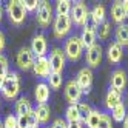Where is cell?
Instances as JSON below:
<instances>
[{"label":"cell","mask_w":128,"mask_h":128,"mask_svg":"<svg viewBox=\"0 0 128 128\" xmlns=\"http://www.w3.org/2000/svg\"><path fill=\"white\" fill-rule=\"evenodd\" d=\"M19 91H20V77L16 71H10L6 76V80L3 84V88H2V94L5 99H16L19 96Z\"/></svg>","instance_id":"obj_1"},{"label":"cell","mask_w":128,"mask_h":128,"mask_svg":"<svg viewBox=\"0 0 128 128\" xmlns=\"http://www.w3.org/2000/svg\"><path fill=\"white\" fill-rule=\"evenodd\" d=\"M63 52H65L66 59H70L71 62H77L82 56V52H84V43H82L80 37H77V36L68 37L66 42H65V50H63Z\"/></svg>","instance_id":"obj_2"},{"label":"cell","mask_w":128,"mask_h":128,"mask_svg":"<svg viewBox=\"0 0 128 128\" xmlns=\"http://www.w3.org/2000/svg\"><path fill=\"white\" fill-rule=\"evenodd\" d=\"M6 12L14 25H22L26 19V10L22 5V0H11L6 5Z\"/></svg>","instance_id":"obj_3"},{"label":"cell","mask_w":128,"mask_h":128,"mask_svg":"<svg viewBox=\"0 0 128 128\" xmlns=\"http://www.w3.org/2000/svg\"><path fill=\"white\" fill-rule=\"evenodd\" d=\"M70 19L71 22L74 23L76 26H85L90 20V10L88 6L84 2H77L74 3V6L71 8V12H70Z\"/></svg>","instance_id":"obj_4"},{"label":"cell","mask_w":128,"mask_h":128,"mask_svg":"<svg viewBox=\"0 0 128 128\" xmlns=\"http://www.w3.org/2000/svg\"><path fill=\"white\" fill-rule=\"evenodd\" d=\"M72 22L70 16H56V19L52 22V32L56 39H63L65 36L71 31Z\"/></svg>","instance_id":"obj_5"},{"label":"cell","mask_w":128,"mask_h":128,"mask_svg":"<svg viewBox=\"0 0 128 128\" xmlns=\"http://www.w3.org/2000/svg\"><path fill=\"white\" fill-rule=\"evenodd\" d=\"M37 23L40 25V28H48L52 23V6L50 2H39Z\"/></svg>","instance_id":"obj_6"},{"label":"cell","mask_w":128,"mask_h":128,"mask_svg":"<svg viewBox=\"0 0 128 128\" xmlns=\"http://www.w3.org/2000/svg\"><path fill=\"white\" fill-rule=\"evenodd\" d=\"M50 65H51V72H56V74H62L63 68H65L66 63V56L60 48H52L51 54H50Z\"/></svg>","instance_id":"obj_7"},{"label":"cell","mask_w":128,"mask_h":128,"mask_svg":"<svg viewBox=\"0 0 128 128\" xmlns=\"http://www.w3.org/2000/svg\"><path fill=\"white\" fill-rule=\"evenodd\" d=\"M34 54L31 51V48L28 46H23L19 50V52H17V57H16V62H17V65H19L20 70L23 71H28V70H32V65H34Z\"/></svg>","instance_id":"obj_8"},{"label":"cell","mask_w":128,"mask_h":128,"mask_svg":"<svg viewBox=\"0 0 128 128\" xmlns=\"http://www.w3.org/2000/svg\"><path fill=\"white\" fill-rule=\"evenodd\" d=\"M102 57H104V50H102L100 45L96 43V45H93V46L86 48L85 59H86V65H88L90 70L91 68H97L100 65V62H102Z\"/></svg>","instance_id":"obj_9"},{"label":"cell","mask_w":128,"mask_h":128,"mask_svg":"<svg viewBox=\"0 0 128 128\" xmlns=\"http://www.w3.org/2000/svg\"><path fill=\"white\" fill-rule=\"evenodd\" d=\"M82 94H84V91L80 90L76 80H70L65 85V99L70 102V105H77L82 99Z\"/></svg>","instance_id":"obj_10"},{"label":"cell","mask_w":128,"mask_h":128,"mask_svg":"<svg viewBox=\"0 0 128 128\" xmlns=\"http://www.w3.org/2000/svg\"><path fill=\"white\" fill-rule=\"evenodd\" d=\"M31 51L34 54V57H46V51H48V42L45 39L43 34H37L34 36L31 40Z\"/></svg>","instance_id":"obj_11"},{"label":"cell","mask_w":128,"mask_h":128,"mask_svg":"<svg viewBox=\"0 0 128 128\" xmlns=\"http://www.w3.org/2000/svg\"><path fill=\"white\" fill-rule=\"evenodd\" d=\"M77 85L80 86V90L84 93H90L91 85H93V71L90 68H82L77 72V77H76Z\"/></svg>","instance_id":"obj_12"},{"label":"cell","mask_w":128,"mask_h":128,"mask_svg":"<svg viewBox=\"0 0 128 128\" xmlns=\"http://www.w3.org/2000/svg\"><path fill=\"white\" fill-rule=\"evenodd\" d=\"M32 71L36 72V76H39L42 79H48L51 74V65L48 57H37L34 60L32 65Z\"/></svg>","instance_id":"obj_13"},{"label":"cell","mask_w":128,"mask_h":128,"mask_svg":"<svg viewBox=\"0 0 128 128\" xmlns=\"http://www.w3.org/2000/svg\"><path fill=\"white\" fill-rule=\"evenodd\" d=\"M96 39H97L96 26L86 23L84 26V30H82V34H80V40L84 43V48H90V46H93V45H96Z\"/></svg>","instance_id":"obj_14"},{"label":"cell","mask_w":128,"mask_h":128,"mask_svg":"<svg viewBox=\"0 0 128 128\" xmlns=\"http://www.w3.org/2000/svg\"><path fill=\"white\" fill-rule=\"evenodd\" d=\"M110 82H111V88H114V90H117V91H122L125 90V86H126V72H125V70H114L113 72H111V79H110Z\"/></svg>","instance_id":"obj_15"},{"label":"cell","mask_w":128,"mask_h":128,"mask_svg":"<svg viewBox=\"0 0 128 128\" xmlns=\"http://www.w3.org/2000/svg\"><path fill=\"white\" fill-rule=\"evenodd\" d=\"M34 97H36L39 105H45L50 100V85H46L45 82H39V84L36 85Z\"/></svg>","instance_id":"obj_16"},{"label":"cell","mask_w":128,"mask_h":128,"mask_svg":"<svg viewBox=\"0 0 128 128\" xmlns=\"http://www.w3.org/2000/svg\"><path fill=\"white\" fill-rule=\"evenodd\" d=\"M119 104H122V93L110 86L108 93H106V96H105V105H106V108H108V110H113V108L117 106Z\"/></svg>","instance_id":"obj_17"},{"label":"cell","mask_w":128,"mask_h":128,"mask_svg":"<svg viewBox=\"0 0 128 128\" xmlns=\"http://www.w3.org/2000/svg\"><path fill=\"white\" fill-rule=\"evenodd\" d=\"M106 54H108V60L111 62V63H119V62L122 60L124 50H122V46L117 42H113V43H110Z\"/></svg>","instance_id":"obj_18"},{"label":"cell","mask_w":128,"mask_h":128,"mask_svg":"<svg viewBox=\"0 0 128 128\" xmlns=\"http://www.w3.org/2000/svg\"><path fill=\"white\" fill-rule=\"evenodd\" d=\"M105 14H106V11H105V6L104 5H96L93 8V11L90 12V19H91V22L94 23L96 28L105 22Z\"/></svg>","instance_id":"obj_19"},{"label":"cell","mask_w":128,"mask_h":128,"mask_svg":"<svg viewBox=\"0 0 128 128\" xmlns=\"http://www.w3.org/2000/svg\"><path fill=\"white\" fill-rule=\"evenodd\" d=\"M32 111V106H31V102L28 97H20L19 100L16 102V113L17 116H28L30 113Z\"/></svg>","instance_id":"obj_20"},{"label":"cell","mask_w":128,"mask_h":128,"mask_svg":"<svg viewBox=\"0 0 128 128\" xmlns=\"http://www.w3.org/2000/svg\"><path fill=\"white\" fill-rule=\"evenodd\" d=\"M116 42L120 46H128V23H120L116 28Z\"/></svg>","instance_id":"obj_21"},{"label":"cell","mask_w":128,"mask_h":128,"mask_svg":"<svg viewBox=\"0 0 128 128\" xmlns=\"http://www.w3.org/2000/svg\"><path fill=\"white\" fill-rule=\"evenodd\" d=\"M36 116H37L39 124H48L50 117H51V108L45 104V105H37V108L34 110Z\"/></svg>","instance_id":"obj_22"},{"label":"cell","mask_w":128,"mask_h":128,"mask_svg":"<svg viewBox=\"0 0 128 128\" xmlns=\"http://www.w3.org/2000/svg\"><path fill=\"white\" fill-rule=\"evenodd\" d=\"M111 19L113 22L120 25L125 19V12H124V3L122 2H114V5L111 6Z\"/></svg>","instance_id":"obj_23"},{"label":"cell","mask_w":128,"mask_h":128,"mask_svg":"<svg viewBox=\"0 0 128 128\" xmlns=\"http://www.w3.org/2000/svg\"><path fill=\"white\" fill-rule=\"evenodd\" d=\"M65 120L68 124H77V122L82 124V117H80L77 105H70L66 108V111H65Z\"/></svg>","instance_id":"obj_24"},{"label":"cell","mask_w":128,"mask_h":128,"mask_svg":"<svg viewBox=\"0 0 128 128\" xmlns=\"http://www.w3.org/2000/svg\"><path fill=\"white\" fill-rule=\"evenodd\" d=\"M100 117H102V111H99V110H93V111L90 113V116L86 117V120H85L86 128H99Z\"/></svg>","instance_id":"obj_25"},{"label":"cell","mask_w":128,"mask_h":128,"mask_svg":"<svg viewBox=\"0 0 128 128\" xmlns=\"http://www.w3.org/2000/svg\"><path fill=\"white\" fill-rule=\"evenodd\" d=\"M71 8H72V5L70 0H59L56 3V12H57V16H70Z\"/></svg>","instance_id":"obj_26"},{"label":"cell","mask_w":128,"mask_h":128,"mask_svg":"<svg viewBox=\"0 0 128 128\" xmlns=\"http://www.w3.org/2000/svg\"><path fill=\"white\" fill-rule=\"evenodd\" d=\"M126 116V108L124 104H119L117 106H114L111 110V117H113V120L116 122H124V119Z\"/></svg>","instance_id":"obj_27"},{"label":"cell","mask_w":128,"mask_h":128,"mask_svg":"<svg viewBox=\"0 0 128 128\" xmlns=\"http://www.w3.org/2000/svg\"><path fill=\"white\" fill-rule=\"evenodd\" d=\"M110 34H111V23L110 22H104L102 25L99 26V31H97V36H99V39H108L110 37Z\"/></svg>","instance_id":"obj_28"},{"label":"cell","mask_w":128,"mask_h":128,"mask_svg":"<svg viewBox=\"0 0 128 128\" xmlns=\"http://www.w3.org/2000/svg\"><path fill=\"white\" fill-rule=\"evenodd\" d=\"M48 80H50V86H51L52 90H59V88L62 86V84H63L62 74H56V72H51L50 77H48Z\"/></svg>","instance_id":"obj_29"},{"label":"cell","mask_w":128,"mask_h":128,"mask_svg":"<svg viewBox=\"0 0 128 128\" xmlns=\"http://www.w3.org/2000/svg\"><path fill=\"white\" fill-rule=\"evenodd\" d=\"M77 108H79V113H80V117H82V122L85 124L86 117L90 116V113L93 111V110H91V106H90L86 102H79V104H77Z\"/></svg>","instance_id":"obj_30"},{"label":"cell","mask_w":128,"mask_h":128,"mask_svg":"<svg viewBox=\"0 0 128 128\" xmlns=\"http://www.w3.org/2000/svg\"><path fill=\"white\" fill-rule=\"evenodd\" d=\"M10 72V63H8V59L0 54V76H8Z\"/></svg>","instance_id":"obj_31"},{"label":"cell","mask_w":128,"mask_h":128,"mask_svg":"<svg viewBox=\"0 0 128 128\" xmlns=\"http://www.w3.org/2000/svg\"><path fill=\"white\" fill-rule=\"evenodd\" d=\"M22 5L26 10V12L37 11V8H39V2H37V0H25V2H22Z\"/></svg>","instance_id":"obj_32"},{"label":"cell","mask_w":128,"mask_h":128,"mask_svg":"<svg viewBox=\"0 0 128 128\" xmlns=\"http://www.w3.org/2000/svg\"><path fill=\"white\" fill-rule=\"evenodd\" d=\"M3 128H17V116H6L3 120Z\"/></svg>","instance_id":"obj_33"},{"label":"cell","mask_w":128,"mask_h":128,"mask_svg":"<svg viewBox=\"0 0 128 128\" xmlns=\"http://www.w3.org/2000/svg\"><path fill=\"white\" fill-rule=\"evenodd\" d=\"M99 128H113L111 117H110L108 114L102 113V117H100V122H99Z\"/></svg>","instance_id":"obj_34"},{"label":"cell","mask_w":128,"mask_h":128,"mask_svg":"<svg viewBox=\"0 0 128 128\" xmlns=\"http://www.w3.org/2000/svg\"><path fill=\"white\" fill-rule=\"evenodd\" d=\"M28 125H30V128H39L37 126L39 125V120H37V116H36L34 110L28 114Z\"/></svg>","instance_id":"obj_35"},{"label":"cell","mask_w":128,"mask_h":128,"mask_svg":"<svg viewBox=\"0 0 128 128\" xmlns=\"http://www.w3.org/2000/svg\"><path fill=\"white\" fill-rule=\"evenodd\" d=\"M17 128H30L28 116H17Z\"/></svg>","instance_id":"obj_36"},{"label":"cell","mask_w":128,"mask_h":128,"mask_svg":"<svg viewBox=\"0 0 128 128\" xmlns=\"http://www.w3.org/2000/svg\"><path fill=\"white\" fill-rule=\"evenodd\" d=\"M50 128H68V122L65 119H56Z\"/></svg>","instance_id":"obj_37"},{"label":"cell","mask_w":128,"mask_h":128,"mask_svg":"<svg viewBox=\"0 0 128 128\" xmlns=\"http://www.w3.org/2000/svg\"><path fill=\"white\" fill-rule=\"evenodd\" d=\"M5 45H6V39H5V34L0 31V54L3 52V50H5Z\"/></svg>","instance_id":"obj_38"},{"label":"cell","mask_w":128,"mask_h":128,"mask_svg":"<svg viewBox=\"0 0 128 128\" xmlns=\"http://www.w3.org/2000/svg\"><path fill=\"white\" fill-rule=\"evenodd\" d=\"M124 3V12H125V19H128V0H125Z\"/></svg>","instance_id":"obj_39"},{"label":"cell","mask_w":128,"mask_h":128,"mask_svg":"<svg viewBox=\"0 0 128 128\" xmlns=\"http://www.w3.org/2000/svg\"><path fill=\"white\" fill-rule=\"evenodd\" d=\"M68 128H84V126L80 122H77V124H68Z\"/></svg>","instance_id":"obj_40"},{"label":"cell","mask_w":128,"mask_h":128,"mask_svg":"<svg viewBox=\"0 0 128 128\" xmlns=\"http://www.w3.org/2000/svg\"><path fill=\"white\" fill-rule=\"evenodd\" d=\"M5 80H6V76H0V90L3 88V84H5Z\"/></svg>","instance_id":"obj_41"},{"label":"cell","mask_w":128,"mask_h":128,"mask_svg":"<svg viewBox=\"0 0 128 128\" xmlns=\"http://www.w3.org/2000/svg\"><path fill=\"white\" fill-rule=\"evenodd\" d=\"M124 128H128V113H126V116L124 119Z\"/></svg>","instance_id":"obj_42"},{"label":"cell","mask_w":128,"mask_h":128,"mask_svg":"<svg viewBox=\"0 0 128 128\" xmlns=\"http://www.w3.org/2000/svg\"><path fill=\"white\" fill-rule=\"evenodd\" d=\"M2 17H3V8H2V5H0V22H2Z\"/></svg>","instance_id":"obj_43"},{"label":"cell","mask_w":128,"mask_h":128,"mask_svg":"<svg viewBox=\"0 0 128 128\" xmlns=\"http://www.w3.org/2000/svg\"><path fill=\"white\" fill-rule=\"evenodd\" d=\"M0 128H3V122L2 120H0Z\"/></svg>","instance_id":"obj_44"},{"label":"cell","mask_w":128,"mask_h":128,"mask_svg":"<svg viewBox=\"0 0 128 128\" xmlns=\"http://www.w3.org/2000/svg\"><path fill=\"white\" fill-rule=\"evenodd\" d=\"M0 105H2V102H0Z\"/></svg>","instance_id":"obj_45"}]
</instances>
